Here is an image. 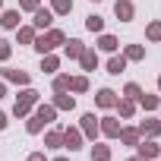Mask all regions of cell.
I'll use <instances>...</instances> for the list:
<instances>
[{"label": "cell", "mask_w": 161, "mask_h": 161, "mask_svg": "<svg viewBox=\"0 0 161 161\" xmlns=\"http://www.w3.org/2000/svg\"><path fill=\"white\" fill-rule=\"evenodd\" d=\"M0 98H7V82H0Z\"/></svg>", "instance_id": "74e56055"}, {"label": "cell", "mask_w": 161, "mask_h": 161, "mask_svg": "<svg viewBox=\"0 0 161 161\" xmlns=\"http://www.w3.org/2000/svg\"><path fill=\"white\" fill-rule=\"evenodd\" d=\"M92 3H101V0H92Z\"/></svg>", "instance_id": "ee69618b"}, {"label": "cell", "mask_w": 161, "mask_h": 161, "mask_svg": "<svg viewBox=\"0 0 161 161\" xmlns=\"http://www.w3.org/2000/svg\"><path fill=\"white\" fill-rule=\"evenodd\" d=\"M79 66H82L86 73H95L98 69V51L95 47H86L82 54H79Z\"/></svg>", "instance_id": "9a60e30c"}, {"label": "cell", "mask_w": 161, "mask_h": 161, "mask_svg": "<svg viewBox=\"0 0 161 161\" xmlns=\"http://www.w3.org/2000/svg\"><path fill=\"white\" fill-rule=\"evenodd\" d=\"M0 13H3V0H0Z\"/></svg>", "instance_id": "b9f144b4"}, {"label": "cell", "mask_w": 161, "mask_h": 161, "mask_svg": "<svg viewBox=\"0 0 161 161\" xmlns=\"http://www.w3.org/2000/svg\"><path fill=\"white\" fill-rule=\"evenodd\" d=\"M145 41H152V44L161 41V19H152V22L145 25Z\"/></svg>", "instance_id": "f1b7e54d"}, {"label": "cell", "mask_w": 161, "mask_h": 161, "mask_svg": "<svg viewBox=\"0 0 161 161\" xmlns=\"http://www.w3.org/2000/svg\"><path fill=\"white\" fill-rule=\"evenodd\" d=\"M44 148H51V152L63 148V130H47L44 133Z\"/></svg>", "instance_id": "44dd1931"}, {"label": "cell", "mask_w": 161, "mask_h": 161, "mask_svg": "<svg viewBox=\"0 0 161 161\" xmlns=\"http://www.w3.org/2000/svg\"><path fill=\"white\" fill-rule=\"evenodd\" d=\"M123 69H126V57H123V54H111V60H108V73H111V76H120Z\"/></svg>", "instance_id": "d4e9b609"}, {"label": "cell", "mask_w": 161, "mask_h": 161, "mask_svg": "<svg viewBox=\"0 0 161 161\" xmlns=\"http://www.w3.org/2000/svg\"><path fill=\"white\" fill-rule=\"evenodd\" d=\"M7 126H10V117H7V114H3V111H0V133H3V130H7Z\"/></svg>", "instance_id": "8d00e7d4"}, {"label": "cell", "mask_w": 161, "mask_h": 161, "mask_svg": "<svg viewBox=\"0 0 161 161\" xmlns=\"http://www.w3.org/2000/svg\"><path fill=\"white\" fill-rule=\"evenodd\" d=\"M126 161H142V158H139V155H133V158H126Z\"/></svg>", "instance_id": "f35d334b"}, {"label": "cell", "mask_w": 161, "mask_h": 161, "mask_svg": "<svg viewBox=\"0 0 161 161\" xmlns=\"http://www.w3.org/2000/svg\"><path fill=\"white\" fill-rule=\"evenodd\" d=\"M82 51H86V44L79 41V38H66V41H63V54H66L69 60H79V54H82Z\"/></svg>", "instance_id": "e0dca14e"}, {"label": "cell", "mask_w": 161, "mask_h": 161, "mask_svg": "<svg viewBox=\"0 0 161 161\" xmlns=\"http://www.w3.org/2000/svg\"><path fill=\"white\" fill-rule=\"evenodd\" d=\"M13 57V41H7V38H0V63H7Z\"/></svg>", "instance_id": "836d02e7"}, {"label": "cell", "mask_w": 161, "mask_h": 161, "mask_svg": "<svg viewBox=\"0 0 161 161\" xmlns=\"http://www.w3.org/2000/svg\"><path fill=\"white\" fill-rule=\"evenodd\" d=\"M158 114H161V101H158Z\"/></svg>", "instance_id": "7bdbcfd3"}, {"label": "cell", "mask_w": 161, "mask_h": 161, "mask_svg": "<svg viewBox=\"0 0 161 161\" xmlns=\"http://www.w3.org/2000/svg\"><path fill=\"white\" fill-rule=\"evenodd\" d=\"M3 79H7V82H13V86H32V76L25 73V69H13V66H7L3 69Z\"/></svg>", "instance_id": "7c38bea8"}, {"label": "cell", "mask_w": 161, "mask_h": 161, "mask_svg": "<svg viewBox=\"0 0 161 161\" xmlns=\"http://www.w3.org/2000/svg\"><path fill=\"white\" fill-rule=\"evenodd\" d=\"M54 92H69V73H54Z\"/></svg>", "instance_id": "1f68e13d"}, {"label": "cell", "mask_w": 161, "mask_h": 161, "mask_svg": "<svg viewBox=\"0 0 161 161\" xmlns=\"http://www.w3.org/2000/svg\"><path fill=\"white\" fill-rule=\"evenodd\" d=\"M136 130H139L142 139H158V136H161V120H158V117H145Z\"/></svg>", "instance_id": "ba28073f"}, {"label": "cell", "mask_w": 161, "mask_h": 161, "mask_svg": "<svg viewBox=\"0 0 161 161\" xmlns=\"http://www.w3.org/2000/svg\"><path fill=\"white\" fill-rule=\"evenodd\" d=\"M35 114H38L44 123H54V120H57V108H54V104H41V101H38V104H35Z\"/></svg>", "instance_id": "484cf974"}, {"label": "cell", "mask_w": 161, "mask_h": 161, "mask_svg": "<svg viewBox=\"0 0 161 161\" xmlns=\"http://www.w3.org/2000/svg\"><path fill=\"white\" fill-rule=\"evenodd\" d=\"M19 25H22V10H3V13H0V29L16 32Z\"/></svg>", "instance_id": "9c48e42d"}, {"label": "cell", "mask_w": 161, "mask_h": 161, "mask_svg": "<svg viewBox=\"0 0 161 161\" xmlns=\"http://www.w3.org/2000/svg\"><path fill=\"white\" fill-rule=\"evenodd\" d=\"M136 155H139L142 161H158V158H161V145H158L155 139H139V142H136Z\"/></svg>", "instance_id": "3957f363"}, {"label": "cell", "mask_w": 161, "mask_h": 161, "mask_svg": "<svg viewBox=\"0 0 161 161\" xmlns=\"http://www.w3.org/2000/svg\"><path fill=\"white\" fill-rule=\"evenodd\" d=\"M114 111H117V117L120 120H133V114H136V101L133 98H117V104H114Z\"/></svg>", "instance_id": "5bb4252c"}, {"label": "cell", "mask_w": 161, "mask_h": 161, "mask_svg": "<svg viewBox=\"0 0 161 161\" xmlns=\"http://www.w3.org/2000/svg\"><path fill=\"white\" fill-rule=\"evenodd\" d=\"M41 101V92L38 89H32V86H25L22 92H19V98H16V104H13V117H19V120H25L32 111H35V104Z\"/></svg>", "instance_id": "6da1fadb"}, {"label": "cell", "mask_w": 161, "mask_h": 161, "mask_svg": "<svg viewBox=\"0 0 161 161\" xmlns=\"http://www.w3.org/2000/svg\"><path fill=\"white\" fill-rule=\"evenodd\" d=\"M158 92H161V76H158Z\"/></svg>", "instance_id": "60d3db41"}, {"label": "cell", "mask_w": 161, "mask_h": 161, "mask_svg": "<svg viewBox=\"0 0 161 161\" xmlns=\"http://www.w3.org/2000/svg\"><path fill=\"white\" fill-rule=\"evenodd\" d=\"M79 130H82V136L86 139H98L101 136V130H98V117H95V111H89V114H82V117H79Z\"/></svg>", "instance_id": "5b68a950"}, {"label": "cell", "mask_w": 161, "mask_h": 161, "mask_svg": "<svg viewBox=\"0 0 161 161\" xmlns=\"http://www.w3.org/2000/svg\"><path fill=\"white\" fill-rule=\"evenodd\" d=\"M35 35H38L35 25H19V29H16V44H32Z\"/></svg>", "instance_id": "603a6c76"}, {"label": "cell", "mask_w": 161, "mask_h": 161, "mask_svg": "<svg viewBox=\"0 0 161 161\" xmlns=\"http://www.w3.org/2000/svg\"><path fill=\"white\" fill-rule=\"evenodd\" d=\"M38 7H41V0H19V10L22 13H35Z\"/></svg>", "instance_id": "e575fe53"}, {"label": "cell", "mask_w": 161, "mask_h": 161, "mask_svg": "<svg viewBox=\"0 0 161 161\" xmlns=\"http://www.w3.org/2000/svg\"><path fill=\"white\" fill-rule=\"evenodd\" d=\"M86 29H89V32H95V35H101V32H104V16L89 13V16H86Z\"/></svg>", "instance_id": "4316f807"}, {"label": "cell", "mask_w": 161, "mask_h": 161, "mask_svg": "<svg viewBox=\"0 0 161 161\" xmlns=\"http://www.w3.org/2000/svg\"><path fill=\"white\" fill-rule=\"evenodd\" d=\"M120 126H123L120 117H111V114H108V117H98V130H101L104 139H117V136H120Z\"/></svg>", "instance_id": "8992f818"}, {"label": "cell", "mask_w": 161, "mask_h": 161, "mask_svg": "<svg viewBox=\"0 0 161 161\" xmlns=\"http://www.w3.org/2000/svg\"><path fill=\"white\" fill-rule=\"evenodd\" d=\"M117 47H120V41L114 35H108V32H101L98 41H95V51H104V54H117Z\"/></svg>", "instance_id": "2e32d148"}, {"label": "cell", "mask_w": 161, "mask_h": 161, "mask_svg": "<svg viewBox=\"0 0 161 161\" xmlns=\"http://www.w3.org/2000/svg\"><path fill=\"white\" fill-rule=\"evenodd\" d=\"M69 92L73 95H86L89 92V76L82 73V76H69Z\"/></svg>", "instance_id": "7402d4cb"}, {"label": "cell", "mask_w": 161, "mask_h": 161, "mask_svg": "<svg viewBox=\"0 0 161 161\" xmlns=\"http://www.w3.org/2000/svg\"><path fill=\"white\" fill-rule=\"evenodd\" d=\"M54 161H69V158H63V155H57V158H54Z\"/></svg>", "instance_id": "ab89813d"}, {"label": "cell", "mask_w": 161, "mask_h": 161, "mask_svg": "<svg viewBox=\"0 0 161 161\" xmlns=\"http://www.w3.org/2000/svg\"><path fill=\"white\" fill-rule=\"evenodd\" d=\"M86 145V136H82V130L79 126H63V148H69V152H79Z\"/></svg>", "instance_id": "277c9868"}, {"label": "cell", "mask_w": 161, "mask_h": 161, "mask_svg": "<svg viewBox=\"0 0 161 161\" xmlns=\"http://www.w3.org/2000/svg\"><path fill=\"white\" fill-rule=\"evenodd\" d=\"M114 16L120 22H133L136 19V7H133V0H117L114 3Z\"/></svg>", "instance_id": "8fae6325"}, {"label": "cell", "mask_w": 161, "mask_h": 161, "mask_svg": "<svg viewBox=\"0 0 161 161\" xmlns=\"http://www.w3.org/2000/svg\"><path fill=\"white\" fill-rule=\"evenodd\" d=\"M123 57H126V63H139V60H145V47L142 44H126Z\"/></svg>", "instance_id": "cb8c5ba5"}, {"label": "cell", "mask_w": 161, "mask_h": 161, "mask_svg": "<svg viewBox=\"0 0 161 161\" xmlns=\"http://www.w3.org/2000/svg\"><path fill=\"white\" fill-rule=\"evenodd\" d=\"M117 139H120L123 145H130V148H136V142H139L142 136H139V130H136V126H120V136H117Z\"/></svg>", "instance_id": "ffe728a7"}, {"label": "cell", "mask_w": 161, "mask_h": 161, "mask_svg": "<svg viewBox=\"0 0 161 161\" xmlns=\"http://www.w3.org/2000/svg\"><path fill=\"white\" fill-rule=\"evenodd\" d=\"M66 41V35H63V29H47L44 35H35V41H32V47L38 51V54H51V51H57L60 44Z\"/></svg>", "instance_id": "7a4b0ae2"}, {"label": "cell", "mask_w": 161, "mask_h": 161, "mask_svg": "<svg viewBox=\"0 0 161 161\" xmlns=\"http://www.w3.org/2000/svg\"><path fill=\"white\" fill-rule=\"evenodd\" d=\"M139 95H142V86H139V82H126V86H123V98H133V101H136Z\"/></svg>", "instance_id": "d6a6232c"}, {"label": "cell", "mask_w": 161, "mask_h": 161, "mask_svg": "<svg viewBox=\"0 0 161 161\" xmlns=\"http://www.w3.org/2000/svg\"><path fill=\"white\" fill-rule=\"evenodd\" d=\"M51 13L54 16H69L73 13V0H51Z\"/></svg>", "instance_id": "f546056e"}, {"label": "cell", "mask_w": 161, "mask_h": 161, "mask_svg": "<svg viewBox=\"0 0 161 161\" xmlns=\"http://www.w3.org/2000/svg\"><path fill=\"white\" fill-rule=\"evenodd\" d=\"M158 101H161V98H158V95H148V92H142V95L136 98V104H139L142 111H158Z\"/></svg>", "instance_id": "83f0119b"}, {"label": "cell", "mask_w": 161, "mask_h": 161, "mask_svg": "<svg viewBox=\"0 0 161 161\" xmlns=\"http://www.w3.org/2000/svg\"><path fill=\"white\" fill-rule=\"evenodd\" d=\"M117 92L114 89H98L95 92V108H101V111H114V104H117Z\"/></svg>", "instance_id": "52a82bcc"}, {"label": "cell", "mask_w": 161, "mask_h": 161, "mask_svg": "<svg viewBox=\"0 0 161 161\" xmlns=\"http://www.w3.org/2000/svg\"><path fill=\"white\" fill-rule=\"evenodd\" d=\"M44 126H47V123H44V120H41L35 111L25 117V133H29V136H38V133H44Z\"/></svg>", "instance_id": "d6986e66"}, {"label": "cell", "mask_w": 161, "mask_h": 161, "mask_svg": "<svg viewBox=\"0 0 161 161\" xmlns=\"http://www.w3.org/2000/svg\"><path fill=\"white\" fill-rule=\"evenodd\" d=\"M25 161H47V155H44V152H32Z\"/></svg>", "instance_id": "d590c367"}, {"label": "cell", "mask_w": 161, "mask_h": 161, "mask_svg": "<svg viewBox=\"0 0 161 161\" xmlns=\"http://www.w3.org/2000/svg\"><path fill=\"white\" fill-rule=\"evenodd\" d=\"M92 161H111V145L95 142V145H92Z\"/></svg>", "instance_id": "4dcf8cb0"}, {"label": "cell", "mask_w": 161, "mask_h": 161, "mask_svg": "<svg viewBox=\"0 0 161 161\" xmlns=\"http://www.w3.org/2000/svg\"><path fill=\"white\" fill-rule=\"evenodd\" d=\"M51 104L57 108V114H60V111H66V114L76 111V98H73L69 92H54V101H51Z\"/></svg>", "instance_id": "4fadbf2b"}, {"label": "cell", "mask_w": 161, "mask_h": 161, "mask_svg": "<svg viewBox=\"0 0 161 161\" xmlns=\"http://www.w3.org/2000/svg\"><path fill=\"white\" fill-rule=\"evenodd\" d=\"M32 25H35L38 32H47V29L54 25V13H51V10H44V7H38V10L32 13Z\"/></svg>", "instance_id": "30bf717a"}, {"label": "cell", "mask_w": 161, "mask_h": 161, "mask_svg": "<svg viewBox=\"0 0 161 161\" xmlns=\"http://www.w3.org/2000/svg\"><path fill=\"white\" fill-rule=\"evenodd\" d=\"M60 69V57L51 51V54H41V73H47V76H54Z\"/></svg>", "instance_id": "ac0fdd59"}]
</instances>
